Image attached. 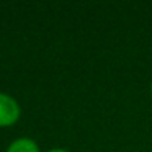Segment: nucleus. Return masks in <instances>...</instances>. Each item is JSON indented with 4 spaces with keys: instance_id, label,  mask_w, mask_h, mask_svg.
Wrapping results in <instances>:
<instances>
[{
    "instance_id": "nucleus-4",
    "label": "nucleus",
    "mask_w": 152,
    "mask_h": 152,
    "mask_svg": "<svg viewBox=\"0 0 152 152\" xmlns=\"http://www.w3.org/2000/svg\"><path fill=\"white\" fill-rule=\"evenodd\" d=\"M151 95H152V80H151Z\"/></svg>"
},
{
    "instance_id": "nucleus-2",
    "label": "nucleus",
    "mask_w": 152,
    "mask_h": 152,
    "mask_svg": "<svg viewBox=\"0 0 152 152\" xmlns=\"http://www.w3.org/2000/svg\"><path fill=\"white\" fill-rule=\"evenodd\" d=\"M5 152H41L39 145L31 137H17L8 144Z\"/></svg>"
},
{
    "instance_id": "nucleus-1",
    "label": "nucleus",
    "mask_w": 152,
    "mask_h": 152,
    "mask_svg": "<svg viewBox=\"0 0 152 152\" xmlns=\"http://www.w3.org/2000/svg\"><path fill=\"white\" fill-rule=\"evenodd\" d=\"M21 116V106L12 95L0 92V128L13 126Z\"/></svg>"
},
{
    "instance_id": "nucleus-3",
    "label": "nucleus",
    "mask_w": 152,
    "mask_h": 152,
    "mask_svg": "<svg viewBox=\"0 0 152 152\" xmlns=\"http://www.w3.org/2000/svg\"><path fill=\"white\" fill-rule=\"evenodd\" d=\"M48 152H69V151H66V149H59V147H56V149H51V151H48Z\"/></svg>"
}]
</instances>
